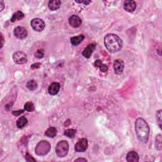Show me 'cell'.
Masks as SVG:
<instances>
[{"instance_id":"4dcf8cb0","label":"cell","mask_w":162,"mask_h":162,"mask_svg":"<svg viewBox=\"0 0 162 162\" xmlns=\"http://www.w3.org/2000/svg\"><path fill=\"white\" fill-rule=\"evenodd\" d=\"M40 66H41V64H40V63H34V64H33V65H32V66H31V69H38V68H39Z\"/></svg>"},{"instance_id":"d6986e66","label":"cell","mask_w":162,"mask_h":162,"mask_svg":"<svg viewBox=\"0 0 162 162\" xmlns=\"http://www.w3.org/2000/svg\"><path fill=\"white\" fill-rule=\"evenodd\" d=\"M57 134V130L55 127H49L48 128V129H47L45 132V136L48 137H51V138H53L54 137L56 136V135Z\"/></svg>"},{"instance_id":"2e32d148","label":"cell","mask_w":162,"mask_h":162,"mask_svg":"<svg viewBox=\"0 0 162 162\" xmlns=\"http://www.w3.org/2000/svg\"><path fill=\"white\" fill-rule=\"evenodd\" d=\"M84 39V35H79L77 36L72 37L70 39V43L73 46H77L82 43Z\"/></svg>"},{"instance_id":"ffe728a7","label":"cell","mask_w":162,"mask_h":162,"mask_svg":"<svg viewBox=\"0 0 162 162\" xmlns=\"http://www.w3.org/2000/svg\"><path fill=\"white\" fill-rule=\"evenodd\" d=\"M26 86L28 89L30 91H34L38 88V83L34 80H30L27 83Z\"/></svg>"},{"instance_id":"603a6c76","label":"cell","mask_w":162,"mask_h":162,"mask_svg":"<svg viewBox=\"0 0 162 162\" xmlns=\"http://www.w3.org/2000/svg\"><path fill=\"white\" fill-rule=\"evenodd\" d=\"M24 110L27 111H29V112H32L34 110V105L32 102L29 101V102L26 103L24 104Z\"/></svg>"},{"instance_id":"6da1fadb","label":"cell","mask_w":162,"mask_h":162,"mask_svg":"<svg viewBox=\"0 0 162 162\" xmlns=\"http://www.w3.org/2000/svg\"><path fill=\"white\" fill-rule=\"evenodd\" d=\"M135 129L138 139L142 143H147L149 139L150 127L146 120L138 118L135 122Z\"/></svg>"},{"instance_id":"7402d4cb","label":"cell","mask_w":162,"mask_h":162,"mask_svg":"<svg viewBox=\"0 0 162 162\" xmlns=\"http://www.w3.org/2000/svg\"><path fill=\"white\" fill-rule=\"evenodd\" d=\"M76 132H77V131L75 129H67L65 131V132H64V135L69 138H73L76 136Z\"/></svg>"},{"instance_id":"4fadbf2b","label":"cell","mask_w":162,"mask_h":162,"mask_svg":"<svg viewBox=\"0 0 162 162\" xmlns=\"http://www.w3.org/2000/svg\"><path fill=\"white\" fill-rule=\"evenodd\" d=\"M60 89V85L58 82L52 83L48 87V93L50 95L55 96L59 93Z\"/></svg>"},{"instance_id":"f1b7e54d","label":"cell","mask_w":162,"mask_h":162,"mask_svg":"<svg viewBox=\"0 0 162 162\" xmlns=\"http://www.w3.org/2000/svg\"><path fill=\"white\" fill-rule=\"evenodd\" d=\"M24 110H19V111H13L12 113L13 115H15V116H19L20 114L23 113L24 112Z\"/></svg>"},{"instance_id":"4316f807","label":"cell","mask_w":162,"mask_h":162,"mask_svg":"<svg viewBox=\"0 0 162 162\" xmlns=\"http://www.w3.org/2000/svg\"><path fill=\"white\" fill-rule=\"evenodd\" d=\"M25 159L28 161H36V160L34 158H33V157L32 156H30V155L28 153L25 155Z\"/></svg>"},{"instance_id":"52a82bcc","label":"cell","mask_w":162,"mask_h":162,"mask_svg":"<svg viewBox=\"0 0 162 162\" xmlns=\"http://www.w3.org/2000/svg\"><path fill=\"white\" fill-rule=\"evenodd\" d=\"M87 148V140L85 138H82L78 141L75 145V150L76 152H84Z\"/></svg>"},{"instance_id":"5b68a950","label":"cell","mask_w":162,"mask_h":162,"mask_svg":"<svg viewBox=\"0 0 162 162\" xmlns=\"http://www.w3.org/2000/svg\"><path fill=\"white\" fill-rule=\"evenodd\" d=\"M13 60L16 64L22 65L27 62L26 54L22 51H16L13 53Z\"/></svg>"},{"instance_id":"1f68e13d","label":"cell","mask_w":162,"mask_h":162,"mask_svg":"<svg viewBox=\"0 0 162 162\" xmlns=\"http://www.w3.org/2000/svg\"><path fill=\"white\" fill-rule=\"evenodd\" d=\"M74 161H87L86 159H84V158H78V159Z\"/></svg>"},{"instance_id":"5bb4252c","label":"cell","mask_w":162,"mask_h":162,"mask_svg":"<svg viewBox=\"0 0 162 162\" xmlns=\"http://www.w3.org/2000/svg\"><path fill=\"white\" fill-rule=\"evenodd\" d=\"M126 160L128 162H137L139 161V157L136 151H132L127 153Z\"/></svg>"},{"instance_id":"277c9868","label":"cell","mask_w":162,"mask_h":162,"mask_svg":"<svg viewBox=\"0 0 162 162\" xmlns=\"http://www.w3.org/2000/svg\"><path fill=\"white\" fill-rule=\"evenodd\" d=\"M69 150V144L67 141H61L56 144L55 148L57 156L60 158L65 157L68 154Z\"/></svg>"},{"instance_id":"484cf974","label":"cell","mask_w":162,"mask_h":162,"mask_svg":"<svg viewBox=\"0 0 162 162\" xmlns=\"http://www.w3.org/2000/svg\"><path fill=\"white\" fill-rule=\"evenodd\" d=\"M100 70L101 71V72H106V71L108 70V67L107 65H104V64H102V65H101V67H100Z\"/></svg>"},{"instance_id":"836d02e7","label":"cell","mask_w":162,"mask_h":162,"mask_svg":"<svg viewBox=\"0 0 162 162\" xmlns=\"http://www.w3.org/2000/svg\"><path fill=\"white\" fill-rule=\"evenodd\" d=\"M1 42H2V44H1V48H2L3 46V43H4V39H3V36L2 34H1Z\"/></svg>"},{"instance_id":"8fae6325","label":"cell","mask_w":162,"mask_h":162,"mask_svg":"<svg viewBox=\"0 0 162 162\" xmlns=\"http://www.w3.org/2000/svg\"><path fill=\"white\" fill-rule=\"evenodd\" d=\"M124 8L127 12H134L136 8V3L132 0H127L124 2Z\"/></svg>"},{"instance_id":"7c38bea8","label":"cell","mask_w":162,"mask_h":162,"mask_svg":"<svg viewBox=\"0 0 162 162\" xmlns=\"http://www.w3.org/2000/svg\"><path fill=\"white\" fill-rule=\"evenodd\" d=\"M96 48V45L95 44H90L87 47H86L85 49H84L82 51V55L84 57H85L86 58H89L92 53Z\"/></svg>"},{"instance_id":"8992f818","label":"cell","mask_w":162,"mask_h":162,"mask_svg":"<svg viewBox=\"0 0 162 162\" xmlns=\"http://www.w3.org/2000/svg\"><path fill=\"white\" fill-rule=\"evenodd\" d=\"M31 26L32 29L36 32H41L45 27V23L41 19H34L31 21Z\"/></svg>"},{"instance_id":"f546056e","label":"cell","mask_w":162,"mask_h":162,"mask_svg":"<svg viewBox=\"0 0 162 162\" xmlns=\"http://www.w3.org/2000/svg\"><path fill=\"white\" fill-rule=\"evenodd\" d=\"M76 3H83L84 5H89V3L91 2V1H87V0H85V1H75Z\"/></svg>"},{"instance_id":"d6a6232c","label":"cell","mask_w":162,"mask_h":162,"mask_svg":"<svg viewBox=\"0 0 162 162\" xmlns=\"http://www.w3.org/2000/svg\"><path fill=\"white\" fill-rule=\"evenodd\" d=\"M1 12L3 10V8H4V2L3 1H1Z\"/></svg>"},{"instance_id":"9a60e30c","label":"cell","mask_w":162,"mask_h":162,"mask_svg":"<svg viewBox=\"0 0 162 162\" xmlns=\"http://www.w3.org/2000/svg\"><path fill=\"white\" fill-rule=\"evenodd\" d=\"M61 4L60 1L59 0H55V1H49L48 2V8L49 10H51V11H55L58 9L60 8Z\"/></svg>"},{"instance_id":"44dd1931","label":"cell","mask_w":162,"mask_h":162,"mask_svg":"<svg viewBox=\"0 0 162 162\" xmlns=\"http://www.w3.org/2000/svg\"><path fill=\"white\" fill-rule=\"evenodd\" d=\"M161 135L158 134L155 138V147L157 150H161Z\"/></svg>"},{"instance_id":"ac0fdd59","label":"cell","mask_w":162,"mask_h":162,"mask_svg":"<svg viewBox=\"0 0 162 162\" xmlns=\"http://www.w3.org/2000/svg\"><path fill=\"white\" fill-rule=\"evenodd\" d=\"M24 16H25L24 13L21 11H18L13 15L11 19V22H15L16 21H18V20H20L24 18Z\"/></svg>"},{"instance_id":"9c48e42d","label":"cell","mask_w":162,"mask_h":162,"mask_svg":"<svg viewBox=\"0 0 162 162\" xmlns=\"http://www.w3.org/2000/svg\"><path fill=\"white\" fill-rule=\"evenodd\" d=\"M113 69L115 73L117 75H120L124 69V62L122 60L117 59L113 62Z\"/></svg>"},{"instance_id":"30bf717a","label":"cell","mask_w":162,"mask_h":162,"mask_svg":"<svg viewBox=\"0 0 162 162\" xmlns=\"http://www.w3.org/2000/svg\"><path fill=\"white\" fill-rule=\"evenodd\" d=\"M69 23L73 27L77 28L79 27L81 24H82V20L77 15H73L69 18Z\"/></svg>"},{"instance_id":"cb8c5ba5","label":"cell","mask_w":162,"mask_h":162,"mask_svg":"<svg viewBox=\"0 0 162 162\" xmlns=\"http://www.w3.org/2000/svg\"><path fill=\"white\" fill-rule=\"evenodd\" d=\"M44 55H45V51L43 49H38L37 51L35 53V56L37 58L41 59L44 57Z\"/></svg>"},{"instance_id":"ba28073f","label":"cell","mask_w":162,"mask_h":162,"mask_svg":"<svg viewBox=\"0 0 162 162\" xmlns=\"http://www.w3.org/2000/svg\"><path fill=\"white\" fill-rule=\"evenodd\" d=\"M27 30L23 27H16L14 29V35L19 39H23L27 36Z\"/></svg>"},{"instance_id":"83f0119b","label":"cell","mask_w":162,"mask_h":162,"mask_svg":"<svg viewBox=\"0 0 162 162\" xmlns=\"http://www.w3.org/2000/svg\"><path fill=\"white\" fill-rule=\"evenodd\" d=\"M102 64H103V63H102V62H101V60H97L95 61V62H94V67H98V68H100V67H101V65H102Z\"/></svg>"},{"instance_id":"e0dca14e","label":"cell","mask_w":162,"mask_h":162,"mask_svg":"<svg viewBox=\"0 0 162 162\" xmlns=\"http://www.w3.org/2000/svg\"><path fill=\"white\" fill-rule=\"evenodd\" d=\"M28 123V120L25 117H20L19 119L16 120V126L19 129H22Z\"/></svg>"},{"instance_id":"7a4b0ae2","label":"cell","mask_w":162,"mask_h":162,"mask_svg":"<svg viewBox=\"0 0 162 162\" xmlns=\"http://www.w3.org/2000/svg\"><path fill=\"white\" fill-rule=\"evenodd\" d=\"M104 43L108 51L111 53L119 52L123 45L122 40L114 34H108L104 37Z\"/></svg>"},{"instance_id":"3957f363","label":"cell","mask_w":162,"mask_h":162,"mask_svg":"<svg viewBox=\"0 0 162 162\" xmlns=\"http://www.w3.org/2000/svg\"><path fill=\"white\" fill-rule=\"evenodd\" d=\"M51 150V144L46 141H41L37 144L35 148V153L38 156H45Z\"/></svg>"},{"instance_id":"d4e9b609","label":"cell","mask_w":162,"mask_h":162,"mask_svg":"<svg viewBox=\"0 0 162 162\" xmlns=\"http://www.w3.org/2000/svg\"><path fill=\"white\" fill-rule=\"evenodd\" d=\"M157 123L160 129H161V110H158L157 113Z\"/></svg>"}]
</instances>
